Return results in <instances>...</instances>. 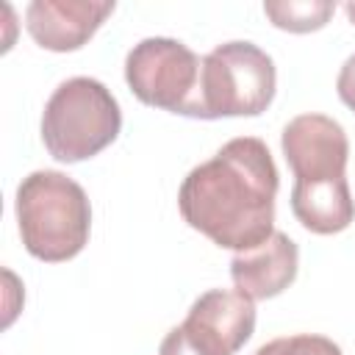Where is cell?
I'll return each instance as SVG.
<instances>
[{"mask_svg": "<svg viewBox=\"0 0 355 355\" xmlns=\"http://www.w3.org/2000/svg\"><path fill=\"white\" fill-rule=\"evenodd\" d=\"M200 67L202 61L183 42L150 36L130 47L125 58V80L139 103L191 116Z\"/></svg>", "mask_w": 355, "mask_h": 355, "instance_id": "cell-5", "label": "cell"}, {"mask_svg": "<svg viewBox=\"0 0 355 355\" xmlns=\"http://www.w3.org/2000/svg\"><path fill=\"white\" fill-rule=\"evenodd\" d=\"M275 89L277 72L269 53L252 42H225L202 58L191 116H258L272 105Z\"/></svg>", "mask_w": 355, "mask_h": 355, "instance_id": "cell-4", "label": "cell"}, {"mask_svg": "<svg viewBox=\"0 0 355 355\" xmlns=\"http://www.w3.org/2000/svg\"><path fill=\"white\" fill-rule=\"evenodd\" d=\"M291 211L305 230L319 236L341 233L355 219V202L347 180L322 183V186H294Z\"/></svg>", "mask_w": 355, "mask_h": 355, "instance_id": "cell-9", "label": "cell"}, {"mask_svg": "<svg viewBox=\"0 0 355 355\" xmlns=\"http://www.w3.org/2000/svg\"><path fill=\"white\" fill-rule=\"evenodd\" d=\"M344 11H347V17H349V22L355 25V0H349V3H344Z\"/></svg>", "mask_w": 355, "mask_h": 355, "instance_id": "cell-14", "label": "cell"}, {"mask_svg": "<svg viewBox=\"0 0 355 355\" xmlns=\"http://www.w3.org/2000/svg\"><path fill=\"white\" fill-rule=\"evenodd\" d=\"M17 225L25 250L47 263L75 258L92 230V205L80 183L55 169H36L17 186Z\"/></svg>", "mask_w": 355, "mask_h": 355, "instance_id": "cell-2", "label": "cell"}, {"mask_svg": "<svg viewBox=\"0 0 355 355\" xmlns=\"http://www.w3.org/2000/svg\"><path fill=\"white\" fill-rule=\"evenodd\" d=\"M336 3L330 0H266L263 14L269 22L288 33H311L330 22Z\"/></svg>", "mask_w": 355, "mask_h": 355, "instance_id": "cell-11", "label": "cell"}, {"mask_svg": "<svg viewBox=\"0 0 355 355\" xmlns=\"http://www.w3.org/2000/svg\"><path fill=\"white\" fill-rule=\"evenodd\" d=\"M114 8L116 6L108 0H33L25 8V28L39 47L53 53H72L100 31Z\"/></svg>", "mask_w": 355, "mask_h": 355, "instance_id": "cell-7", "label": "cell"}, {"mask_svg": "<svg viewBox=\"0 0 355 355\" xmlns=\"http://www.w3.org/2000/svg\"><path fill=\"white\" fill-rule=\"evenodd\" d=\"M300 269V250L291 241V236L275 230L263 244L236 252L230 261V280L236 291L255 300H272L283 294L294 280Z\"/></svg>", "mask_w": 355, "mask_h": 355, "instance_id": "cell-8", "label": "cell"}, {"mask_svg": "<svg viewBox=\"0 0 355 355\" xmlns=\"http://www.w3.org/2000/svg\"><path fill=\"white\" fill-rule=\"evenodd\" d=\"M277 186L269 147L255 136H239L183 178L178 208L183 222L216 247L247 252L275 233Z\"/></svg>", "mask_w": 355, "mask_h": 355, "instance_id": "cell-1", "label": "cell"}, {"mask_svg": "<svg viewBox=\"0 0 355 355\" xmlns=\"http://www.w3.org/2000/svg\"><path fill=\"white\" fill-rule=\"evenodd\" d=\"M252 355H344L341 347L316 333H297V336H283L272 338L263 347H258Z\"/></svg>", "mask_w": 355, "mask_h": 355, "instance_id": "cell-12", "label": "cell"}, {"mask_svg": "<svg viewBox=\"0 0 355 355\" xmlns=\"http://www.w3.org/2000/svg\"><path fill=\"white\" fill-rule=\"evenodd\" d=\"M280 147L288 169L294 172V186H322L347 180L349 141L344 128L333 116H294L280 133Z\"/></svg>", "mask_w": 355, "mask_h": 355, "instance_id": "cell-6", "label": "cell"}, {"mask_svg": "<svg viewBox=\"0 0 355 355\" xmlns=\"http://www.w3.org/2000/svg\"><path fill=\"white\" fill-rule=\"evenodd\" d=\"M189 313L219 330L236 349H241L255 330V302L236 288H211L200 294Z\"/></svg>", "mask_w": 355, "mask_h": 355, "instance_id": "cell-10", "label": "cell"}, {"mask_svg": "<svg viewBox=\"0 0 355 355\" xmlns=\"http://www.w3.org/2000/svg\"><path fill=\"white\" fill-rule=\"evenodd\" d=\"M122 128V111L111 89L78 75L55 86L42 114L44 150L61 164H78L105 150Z\"/></svg>", "mask_w": 355, "mask_h": 355, "instance_id": "cell-3", "label": "cell"}, {"mask_svg": "<svg viewBox=\"0 0 355 355\" xmlns=\"http://www.w3.org/2000/svg\"><path fill=\"white\" fill-rule=\"evenodd\" d=\"M336 92H338L341 103H344L349 111H355V53L341 64L338 78H336Z\"/></svg>", "mask_w": 355, "mask_h": 355, "instance_id": "cell-13", "label": "cell"}]
</instances>
